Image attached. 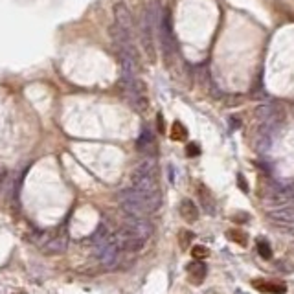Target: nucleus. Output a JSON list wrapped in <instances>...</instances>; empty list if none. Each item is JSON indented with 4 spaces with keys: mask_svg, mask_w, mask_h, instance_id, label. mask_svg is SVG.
Wrapping results in <instances>:
<instances>
[{
    "mask_svg": "<svg viewBox=\"0 0 294 294\" xmlns=\"http://www.w3.org/2000/svg\"><path fill=\"white\" fill-rule=\"evenodd\" d=\"M153 235V225L147 219H131L114 234H110L121 254H136L147 244Z\"/></svg>",
    "mask_w": 294,
    "mask_h": 294,
    "instance_id": "obj_1",
    "label": "nucleus"
},
{
    "mask_svg": "<svg viewBox=\"0 0 294 294\" xmlns=\"http://www.w3.org/2000/svg\"><path fill=\"white\" fill-rule=\"evenodd\" d=\"M119 206L131 219H145L162 204V193H143L127 188L118 195Z\"/></svg>",
    "mask_w": 294,
    "mask_h": 294,
    "instance_id": "obj_2",
    "label": "nucleus"
},
{
    "mask_svg": "<svg viewBox=\"0 0 294 294\" xmlns=\"http://www.w3.org/2000/svg\"><path fill=\"white\" fill-rule=\"evenodd\" d=\"M32 241L46 256H59V254L66 252L70 243L68 232L64 225H59L54 230H41V232H37Z\"/></svg>",
    "mask_w": 294,
    "mask_h": 294,
    "instance_id": "obj_3",
    "label": "nucleus"
},
{
    "mask_svg": "<svg viewBox=\"0 0 294 294\" xmlns=\"http://www.w3.org/2000/svg\"><path fill=\"white\" fill-rule=\"evenodd\" d=\"M131 188L143 193H160L155 158H145L138 164V167L133 171V177H131Z\"/></svg>",
    "mask_w": 294,
    "mask_h": 294,
    "instance_id": "obj_4",
    "label": "nucleus"
},
{
    "mask_svg": "<svg viewBox=\"0 0 294 294\" xmlns=\"http://www.w3.org/2000/svg\"><path fill=\"white\" fill-rule=\"evenodd\" d=\"M140 39H142V48L147 54V59L155 63L156 61V48H155V30H153L149 17H147L145 9H143L142 17H140Z\"/></svg>",
    "mask_w": 294,
    "mask_h": 294,
    "instance_id": "obj_5",
    "label": "nucleus"
},
{
    "mask_svg": "<svg viewBox=\"0 0 294 294\" xmlns=\"http://www.w3.org/2000/svg\"><path fill=\"white\" fill-rule=\"evenodd\" d=\"M114 24L121 30L124 33H127L129 37L134 35V20H133V15L129 11V8L124 4V2H118L114 6Z\"/></svg>",
    "mask_w": 294,
    "mask_h": 294,
    "instance_id": "obj_6",
    "label": "nucleus"
},
{
    "mask_svg": "<svg viewBox=\"0 0 294 294\" xmlns=\"http://www.w3.org/2000/svg\"><path fill=\"white\" fill-rule=\"evenodd\" d=\"M206 274H208V268L204 263L193 261L188 265V278L193 285H201L202 281H204V278H206Z\"/></svg>",
    "mask_w": 294,
    "mask_h": 294,
    "instance_id": "obj_7",
    "label": "nucleus"
},
{
    "mask_svg": "<svg viewBox=\"0 0 294 294\" xmlns=\"http://www.w3.org/2000/svg\"><path fill=\"white\" fill-rule=\"evenodd\" d=\"M179 211H180V217H182L186 223H195V220L199 219V208L195 206V202H193L191 199L180 201Z\"/></svg>",
    "mask_w": 294,
    "mask_h": 294,
    "instance_id": "obj_8",
    "label": "nucleus"
},
{
    "mask_svg": "<svg viewBox=\"0 0 294 294\" xmlns=\"http://www.w3.org/2000/svg\"><path fill=\"white\" fill-rule=\"evenodd\" d=\"M268 217L278 223H294V206H281L268 211Z\"/></svg>",
    "mask_w": 294,
    "mask_h": 294,
    "instance_id": "obj_9",
    "label": "nucleus"
},
{
    "mask_svg": "<svg viewBox=\"0 0 294 294\" xmlns=\"http://www.w3.org/2000/svg\"><path fill=\"white\" fill-rule=\"evenodd\" d=\"M254 287L261 292H271V294H285L287 292V285L278 283V281H254Z\"/></svg>",
    "mask_w": 294,
    "mask_h": 294,
    "instance_id": "obj_10",
    "label": "nucleus"
},
{
    "mask_svg": "<svg viewBox=\"0 0 294 294\" xmlns=\"http://www.w3.org/2000/svg\"><path fill=\"white\" fill-rule=\"evenodd\" d=\"M136 145L140 151H149V149L155 147V138H153V133L149 131V129H143L142 134H140V138H138Z\"/></svg>",
    "mask_w": 294,
    "mask_h": 294,
    "instance_id": "obj_11",
    "label": "nucleus"
},
{
    "mask_svg": "<svg viewBox=\"0 0 294 294\" xmlns=\"http://www.w3.org/2000/svg\"><path fill=\"white\" fill-rule=\"evenodd\" d=\"M199 197H201V202L202 206L206 208L208 213H213L215 211V202H213V199H211L210 191H208L204 186H199Z\"/></svg>",
    "mask_w": 294,
    "mask_h": 294,
    "instance_id": "obj_12",
    "label": "nucleus"
},
{
    "mask_svg": "<svg viewBox=\"0 0 294 294\" xmlns=\"http://www.w3.org/2000/svg\"><path fill=\"white\" fill-rule=\"evenodd\" d=\"M256 244H257V252H259V256H261L263 259H272V248H271V243H268L266 239L257 237Z\"/></svg>",
    "mask_w": 294,
    "mask_h": 294,
    "instance_id": "obj_13",
    "label": "nucleus"
},
{
    "mask_svg": "<svg viewBox=\"0 0 294 294\" xmlns=\"http://www.w3.org/2000/svg\"><path fill=\"white\" fill-rule=\"evenodd\" d=\"M226 237L230 239V241H234V243H237V244H241V247H247V239H248V235L244 234L243 230H228L226 232Z\"/></svg>",
    "mask_w": 294,
    "mask_h": 294,
    "instance_id": "obj_14",
    "label": "nucleus"
},
{
    "mask_svg": "<svg viewBox=\"0 0 294 294\" xmlns=\"http://www.w3.org/2000/svg\"><path fill=\"white\" fill-rule=\"evenodd\" d=\"M186 136H188L186 127H184L180 121H175L173 127H171V138H173V140H186Z\"/></svg>",
    "mask_w": 294,
    "mask_h": 294,
    "instance_id": "obj_15",
    "label": "nucleus"
},
{
    "mask_svg": "<svg viewBox=\"0 0 294 294\" xmlns=\"http://www.w3.org/2000/svg\"><path fill=\"white\" fill-rule=\"evenodd\" d=\"M191 256L195 257L197 261H201V259L208 257V248H206V247H201V244H197V247L191 248Z\"/></svg>",
    "mask_w": 294,
    "mask_h": 294,
    "instance_id": "obj_16",
    "label": "nucleus"
},
{
    "mask_svg": "<svg viewBox=\"0 0 294 294\" xmlns=\"http://www.w3.org/2000/svg\"><path fill=\"white\" fill-rule=\"evenodd\" d=\"M191 239H193L191 232L182 230V232H180V248H182V250H186V248L189 247V243H191Z\"/></svg>",
    "mask_w": 294,
    "mask_h": 294,
    "instance_id": "obj_17",
    "label": "nucleus"
},
{
    "mask_svg": "<svg viewBox=\"0 0 294 294\" xmlns=\"http://www.w3.org/2000/svg\"><path fill=\"white\" fill-rule=\"evenodd\" d=\"M186 155H188V156H197V155H201V147H199V143H189L188 149H186Z\"/></svg>",
    "mask_w": 294,
    "mask_h": 294,
    "instance_id": "obj_18",
    "label": "nucleus"
},
{
    "mask_svg": "<svg viewBox=\"0 0 294 294\" xmlns=\"http://www.w3.org/2000/svg\"><path fill=\"white\" fill-rule=\"evenodd\" d=\"M6 179H8V169H6V167H0V189L4 186Z\"/></svg>",
    "mask_w": 294,
    "mask_h": 294,
    "instance_id": "obj_19",
    "label": "nucleus"
},
{
    "mask_svg": "<svg viewBox=\"0 0 294 294\" xmlns=\"http://www.w3.org/2000/svg\"><path fill=\"white\" fill-rule=\"evenodd\" d=\"M237 182H239V188H241L244 193H247V191H248V186H247V182H244V177H243V175H239V177H237Z\"/></svg>",
    "mask_w": 294,
    "mask_h": 294,
    "instance_id": "obj_20",
    "label": "nucleus"
},
{
    "mask_svg": "<svg viewBox=\"0 0 294 294\" xmlns=\"http://www.w3.org/2000/svg\"><path fill=\"white\" fill-rule=\"evenodd\" d=\"M13 294H26V292H22V290H20V292H13Z\"/></svg>",
    "mask_w": 294,
    "mask_h": 294,
    "instance_id": "obj_21",
    "label": "nucleus"
},
{
    "mask_svg": "<svg viewBox=\"0 0 294 294\" xmlns=\"http://www.w3.org/2000/svg\"><path fill=\"white\" fill-rule=\"evenodd\" d=\"M290 232H292V234H294V225H292V228H290Z\"/></svg>",
    "mask_w": 294,
    "mask_h": 294,
    "instance_id": "obj_22",
    "label": "nucleus"
}]
</instances>
